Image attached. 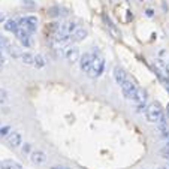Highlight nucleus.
<instances>
[{"label":"nucleus","instance_id":"30","mask_svg":"<svg viewBox=\"0 0 169 169\" xmlns=\"http://www.w3.org/2000/svg\"><path fill=\"white\" fill-rule=\"evenodd\" d=\"M51 169H69V168H66V166H53Z\"/></svg>","mask_w":169,"mask_h":169},{"label":"nucleus","instance_id":"15","mask_svg":"<svg viewBox=\"0 0 169 169\" xmlns=\"http://www.w3.org/2000/svg\"><path fill=\"white\" fill-rule=\"evenodd\" d=\"M45 64H47L45 57H44L42 54H36V56H35V63H33V66L38 67V69H41V67H44Z\"/></svg>","mask_w":169,"mask_h":169},{"label":"nucleus","instance_id":"28","mask_svg":"<svg viewBox=\"0 0 169 169\" xmlns=\"http://www.w3.org/2000/svg\"><path fill=\"white\" fill-rule=\"evenodd\" d=\"M21 44H23L24 47H30V38H27V39H24V41H21Z\"/></svg>","mask_w":169,"mask_h":169},{"label":"nucleus","instance_id":"29","mask_svg":"<svg viewBox=\"0 0 169 169\" xmlns=\"http://www.w3.org/2000/svg\"><path fill=\"white\" fill-rule=\"evenodd\" d=\"M165 73H166V76L169 78V64H166V66H165Z\"/></svg>","mask_w":169,"mask_h":169},{"label":"nucleus","instance_id":"37","mask_svg":"<svg viewBox=\"0 0 169 169\" xmlns=\"http://www.w3.org/2000/svg\"><path fill=\"white\" fill-rule=\"evenodd\" d=\"M141 2H144V0H141Z\"/></svg>","mask_w":169,"mask_h":169},{"label":"nucleus","instance_id":"20","mask_svg":"<svg viewBox=\"0 0 169 169\" xmlns=\"http://www.w3.org/2000/svg\"><path fill=\"white\" fill-rule=\"evenodd\" d=\"M8 91L5 90V88H0V105H3V103H6L8 102Z\"/></svg>","mask_w":169,"mask_h":169},{"label":"nucleus","instance_id":"25","mask_svg":"<svg viewBox=\"0 0 169 169\" xmlns=\"http://www.w3.org/2000/svg\"><path fill=\"white\" fill-rule=\"evenodd\" d=\"M30 150H32V145H30V144H24V147H23V153L29 154V153H30Z\"/></svg>","mask_w":169,"mask_h":169},{"label":"nucleus","instance_id":"14","mask_svg":"<svg viewBox=\"0 0 169 169\" xmlns=\"http://www.w3.org/2000/svg\"><path fill=\"white\" fill-rule=\"evenodd\" d=\"M21 62H23L24 64H33V63H35V54H33V53H23Z\"/></svg>","mask_w":169,"mask_h":169},{"label":"nucleus","instance_id":"31","mask_svg":"<svg viewBox=\"0 0 169 169\" xmlns=\"http://www.w3.org/2000/svg\"><path fill=\"white\" fill-rule=\"evenodd\" d=\"M0 63H5V57L2 54V50H0Z\"/></svg>","mask_w":169,"mask_h":169},{"label":"nucleus","instance_id":"19","mask_svg":"<svg viewBox=\"0 0 169 169\" xmlns=\"http://www.w3.org/2000/svg\"><path fill=\"white\" fill-rule=\"evenodd\" d=\"M11 45H9V41L5 38V36H2V35H0V50H8Z\"/></svg>","mask_w":169,"mask_h":169},{"label":"nucleus","instance_id":"33","mask_svg":"<svg viewBox=\"0 0 169 169\" xmlns=\"http://www.w3.org/2000/svg\"><path fill=\"white\" fill-rule=\"evenodd\" d=\"M166 118H169V103H168V106H166Z\"/></svg>","mask_w":169,"mask_h":169},{"label":"nucleus","instance_id":"13","mask_svg":"<svg viewBox=\"0 0 169 169\" xmlns=\"http://www.w3.org/2000/svg\"><path fill=\"white\" fill-rule=\"evenodd\" d=\"M20 29V24H18V21L17 20H8L6 21V24H5V30L6 32H17Z\"/></svg>","mask_w":169,"mask_h":169},{"label":"nucleus","instance_id":"16","mask_svg":"<svg viewBox=\"0 0 169 169\" xmlns=\"http://www.w3.org/2000/svg\"><path fill=\"white\" fill-rule=\"evenodd\" d=\"M8 51H9V56L12 57V59H21V56H23V53H21V50L18 48V47H9L8 48Z\"/></svg>","mask_w":169,"mask_h":169},{"label":"nucleus","instance_id":"32","mask_svg":"<svg viewBox=\"0 0 169 169\" xmlns=\"http://www.w3.org/2000/svg\"><path fill=\"white\" fill-rule=\"evenodd\" d=\"M3 21H5V14L0 12V23H3Z\"/></svg>","mask_w":169,"mask_h":169},{"label":"nucleus","instance_id":"35","mask_svg":"<svg viewBox=\"0 0 169 169\" xmlns=\"http://www.w3.org/2000/svg\"><path fill=\"white\" fill-rule=\"evenodd\" d=\"M0 72H2V63H0Z\"/></svg>","mask_w":169,"mask_h":169},{"label":"nucleus","instance_id":"7","mask_svg":"<svg viewBox=\"0 0 169 169\" xmlns=\"http://www.w3.org/2000/svg\"><path fill=\"white\" fill-rule=\"evenodd\" d=\"M91 63H93V56L91 54H84L82 57H79V67H81V70H84V72H87L90 67H91Z\"/></svg>","mask_w":169,"mask_h":169},{"label":"nucleus","instance_id":"26","mask_svg":"<svg viewBox=\"0 0 169 169\" xmlns=\"http://www.w3.org/2000/svg\"><path fill=\"white\" fill-rule=\"evenodd\" d=\"M160 154H163V157H169V147H166V148H163V150H160Z\"/></svg>","mask_w":169,"mask_h":169},{"label":"nucleus","instance_id":"3","mask_svg":"<svg viewBox=\"0 0 169 169\" xmlns=\"http://www.w3.org/2000/svg\"><path fill=\"white\" fill-rule=\"evenodd\" d=\"M18 24H20L21 29L33 33L36 30V27H38V18L35 15H29V17H24V18L18 20Z\"/></svg>","mask_w":169,"mask_h":169},{"label":"nucleus","instance_id":"5","mask_svg":"<svg viewBox=\"0 0 169 169\" xmlns=\"http://www.w3.org/2000/svg\"><path fill=\"white\" fill-rule=\"evenodd\" d=\"M30 160L33 165L39 166V165H44L47 162V154L42 151V150H36L33 153H30Z\"/></svg>","mask_w":169,"mask_h":169},{"label":"nucleus","instance_id":"24","mask_svg":"<svg viewBox=\"0 0 169 169\" xmlns=\"http://www.w3.org/2000/svg\"><path fill=\"white\" fill-rule=\"evenodd\" d=\"M165 66H166V64L163 63L162 59H157V60H156V67H157V69H163V70H165Z\"/></svg>","mask_w":169,"mask_h":169},{"label":"nucleus","instance_id":"6","mask_svg":"<svg viewBox=\"0 0 169 169\" xmlns=\"http://www.w3.org/2000/svg\"><path fill=\"white\" fill-rule=\"evenodd\" d=\"M79 57H81V54H79V50H78V48H75V47L67 48V51H66V59H67L69 63H76V62H79Z\"/></svg>","mask_w":169,"mask_h":169},{"label":"nucleus","instance_id":"9","mask_svg":"<svg viewBox=\"0 0 169 169\" xmlns=\"http://www.w3.org/2000/svg\"><path fill=\"white\" fill-rule=\"evenodd\" d=\"M8 142H9V145H11L12 148L20 147V145L23 144V136H21V133H20V132H12L11 136H9V139H8Z\"/></svg>","mask_w":169,"mask_h":169},{"label":"nucleus","instance_id":"4","mask_svg":"<svg viewBox=\"0 0 169 169\" xmlns=\"http://www.w3.org/2000/svg\"><path fill=\"white\" fill-rule=\"evenodd\" d=\"M121 90H123V94H124L126 99H132V100H133V96H135L138 87H136V84H135L132 79H126V81L121 84Z\"/></svg>","mask_w":169,"mask_h":169},{"label":"nucleus","instance_id":"2","mask_svg":"<svg viewBox=\"0 0 169 169\" xmlns=\"http://www.w3.org/2000/svg\"><path fill=\"white\" fill-rule=\"evenodd\" d=\"M145 117H147V121H150V123H159V120L163 117V111L159 106V103H153V105L147 106Z\"/></svg>","mask_w":169,"mask_h":169},{"label":"nucleus","instance_id":"18","mask_svg":"<svg viewBox=\"0 0 169 169\" xmlns=\"http://www.w3.org/2000/svg\"><path fill=\"white\" fill-rule=\"evenodd\" d=\"M106 23H108V27H109V30H111V33L114 35V38H117V39H120V38H121V33H120V32H118V30L115 29V26H114V24L111 23V20H109V18H106Z\"/></svg>","mask_w":169,"mask_h":169},{"label":"nucleus","instance_id":"27","mask_svg":"<svg viewBox=\"0 0 169 169\" xmlns=\"http://www.w3.org/2000/svg\"><path fill=\"white\" fill-rule=\"evenodd\" d=\"M145 15H147V17H150V18H151V17H153V15H154V11H153V9H147V11H145Z\"/></svg>","mask_w":169,"mask_h":169},{"label":"nucleus","instance_id":"1","mask_svg":"<svg viewBox=\"0 0 169 169\" xmlns=\"http://www.w3.org/2000/svg\"><path fill=\"white\" fill-rule=\"evenodd\" d=\"M103 69H105V60H103V57L102 56L93 57V63H91V67L87 70V75L94 79V78H97V76L102 75Z\"/></svg>","mask_w":169,"mask_h":169},{"label":"nucleus","instance_id":"36","mask_svg":"<svg viewBox=\"0 0 169 169\" xmlns=\"http://www.w3.org/2000/svg\"><path fill=\"white\" fill-rule=\"evenodd\" d=\"M168 147H169V141H168Z\"/></svg>","mask_w":169,"mask_h":169},{"label":"nucleus","instance_id":"23","mask_svg":"<svg viewBox=\"0 0 169 169\" xmlns=\"http://www.w3.org/2000/svg\"><path fill=\"white\" fill-rule=\"evenodd\" d=\"M9 132H11V127H9V126H3V127H0V138L6 136Z\"/></svg>","mask_w":169,"mask_h":169},{"label":"nucleus","instance_id":"22","mask_svg":"<svg viewBox=\"0 0 169 169\" xmlns=\"http://www.w3.org/2000/svg\"><path fill=\"white\" fill-rule=\"evenodd\" d=\"M48 15H50V17H57V15H60V8H59V6L50 8V9H48Z\"/></svg>","mask_w":169,"mask_h":169},{"label":"nucleus","instance_id":"12","mask_svg":"<svg viewBox=\"0 0 169 169\" xmlns=\"http://www.w3.org/2000/svg\"><path fill=\"white\" fill-rule=\"evenodd\" d=\"M133 102H135L136 105H138V103H144V102H147V94H145V91L141 90V88H138L136 93H135V96H133Z\"/></svg>","mask_w":169,"mask_h":169},{"label":"nucleus","instance_id":"11","mask_svg":"<svg viewBox=\"0 0 169 169\" xmlns=\"http://www.w3.org/2000/svg\"><path fill=\"white\" fill-rule=\"evenodd\" d=\"M0 169H23V166L14 160H3L0 162Z\"/></svg>","mask_w":169,"mask_h":169},{"label":"nucleus","instance_id":"17","mask_svg":"<svg viewBox=\"0 0 169 169\" xmlns=\"http://www.w3.org/2000/svg\"><path fill=\"white\" fill-rule=\"evenodd\" d=\"M15 36H17V39L24 41V39L30 38V32H27V30H24V29H21V27H20V29L15 32Z\"/></svg>","mask_w":169,"mask_h":169},{"label":"nucleus","instance_id":"8","mask_svg":"<svg viewBox=\"0 0 169 169\" xmlns=\"http://www.w3.org/2000/svg\"><path fill=\"white\" fill-rule=\"evenodd\" d=\"M114 79H115V82H117L118 85H121V84L127 79L126 72H124L123 67H120V66H115V67H114Z\"/></svg>","mask_w":169,"mask_h":169},{"label":"nucleus","instance_id":"34","mask_svg":"<svg viewBox=\"0 0 169 169\" xmlns=\"http://www.w3.org/2000/svg\"><path fill=\"white\" fill-rule=\"evenodd\" d=\"M157 169H169V168H166V166H160V168H157Z\"/></svg>","mask_w":169,"mask_h":169},{"label":"nucleus","instance_id":"10","mask_svg":"<svg viewBox=\"0 0 169 169\" xmlns=\"http://www.w3.org/2000/svg\"><path fill=\"white\" fill-rule=\"evenodd\" d=\"M87 38V30L84 29H76L72 35H70V42H81Z\"/></svg>","mask_w":169,"mask_h":169},{"label":"nucleus","instance_id":"21","mask_svg":"<svg viewBox=\"0 0 169 169\" xmlns=\"http://www.w3.org/2000/svg\"><path fill=\"white\" fill-rule=\"evenodd\" d=\"M21 5H23L24 8H27V9H33V8L36 6L35 0H21Z\"/></svg>","mask_w":169,"mask_h":169}]
</instances>
